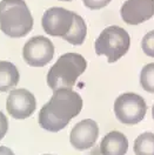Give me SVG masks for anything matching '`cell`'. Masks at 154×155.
<instances>
[{"label": "cell", "mask_w": 154, "mask_h": 155, "mask_svg": "<svg viewBox=\"0 0 154 155\" xmlns=\"http://www.w3.org/2000/svg\"><path fill=\"white\" fill-rule=\"evenodd\" d=\"M82 109V99L72 88L54 91L51 100L39 112V125L48 132L57 133Z\"/></svg>", "instance_id": "cell-1"}, {"label": "cell", "mask_w": 154, "mask_h": 155, "mask_svg": "<svg viewBox=\"0 0 154 155\" xmlns=\"http://www.w3.org/2000/svg\"><path fill=\"white\" fill-rule=\"evenodd\" d=\"M41 26L46 34L61 37L74 46L82 45L87 34L84 19L77 13L62 7L48 8L42 15Z\"/></svg>", "instance_id": "cell-2"}, {"label": "cell", "mask_w": 154, "mask_h": 155, "mask_svg": "<svg viewBox=\"0 0 154 155\" xmlns=\"http://www.w3.org/2000/svg\"><path fill=\"white\" fill-rule=\"evenodd\" d=\"M33 28V17L25 0L0 1V29L11 38H22Z\"/></svg>", "instance_id": "cell-3"}, {"label": "cell", "mask_w": 154, "mask_h": 155, "mask_svg": "<svg viewBox=\"0 0 154 155\" xmlns=\"http://www.w3.org/2000/svg\"><path fill=\"white\" fill-rule=\"evenodd\" d=\"M87 68L86 59L78 53H65L47 73V85L53 91L72 88Z\"/></svg>", "instance_id": "cell-4"}, {"label": "cell", "mask_w": 154, "mask_h": 155, "mask_svg": "<svg viewBox=\"0 0 154 155\" xmlns=\"http://www.w3.org/2000/svg\"><path fill=\"white\" fill-rule=\"evenodd\" d=\"M131 38L127 31L119 26H108L98 37L94 44L98 55H105L109 64L122 58L129 49Z\"/></svg>", "instance_id": "cell-5"}, {"label": "cell", "mask_w": 154, "mask_h": 155, "mask_svg": "<svg viewBox=\"0 0 154 155\" xmlns=\"http://www.w3.org/2000/svg\"><path fill=\"white\" fill-rule=\"evenodd\" d=\"M147 106L144 97L135 93H124L116 97L114 113L124 125H136L144 120Z\"/></svg>", "instance_id": "cell-6"}, {"label": "cell", "mask_w": 154, "mask_h": 155, "mask_svg": "<svg viewBox=\"0 0 154 155\" xmlns=\"http://www.w3.org/2000/svg\"><path fill=\"white\" fill-rule=\"evenodd\" d=\"M54 45L48 38L37 35L24 45L22 58L32 67H44L53 59Z\"/></svg>", "instance_id": "cell-7"}, {"label": "cell", "mask_w": 154, "mask_h": 155, "mask_svg": "<svg viewBox=\"0 0 154 155\" xmlns=\"http://www.w3.org/2000/svg\"><path fill=\"white\" fill-rule=\"evenodd\" d=\"M8 114L14 119L22 120L32 115L37 108V100L34 95L25 88L13 89L6 101Z\"/></svg>", "instance_id": "cell-8"}, {"label": "cell", "mask_w": 154, "mask_h": 155, "mask_svg": "<svg viewBox=\"0 0 154 155\" xmlns=\"http://www.w3.org/2000/svg\"><path fill=\"white\" fill-rule=\"evenodd\" d=\"M120 15L128 25H139L154 15V0H127L120 8Z\"/></svg>", "instance_id": "cell-9"}, {"label": "cell", "mask_w": 154, "mask_h": 155, "mask_svg": "<svg viewBox=\"0 0 154 155\" xmlns=\"http://www.w3.org/2000/svg\"><path fill=\"white\" fill-rule=\"evenodd\" d=\"M99 136V126L94 120L85 119L72 128L69 142L78 150H85L93 147Z\"/></svg>", "instance_id": "cell-10"}, {"label": "cell", "mask_w": 154, "mask_h": 155, "mask_svg": "<svg viewBox=\"0 0 154 155\" xmlns=\"http://www.w3.org/2000/svg\"><path fill=\"white\" fill-rule=\"evenodd\" d=\"M128 149V140L125 134L113 130L104 136L100 143L101 155H125Z\"/></svg>", "instance_id": "cell-11"}, {"label": "cell", "mask_w": 154, "mask_h": 155, "mask_svg": "<svg viewBox=\"0 0 154 155\" xmlns=\"http://www.w3.org/2000/svg\"><path fill=\"white\" fill-rule=\"evenodd\" d=\"M18 68L10 61H0V92H7L19 82Z\"/></svg>", "instance_id": "cell-12"}, {"label": "cell", "mask_w": 154, "mask_h": 155, "mask_svg": "<svg viewBox=\"0 0 154 155\" xmlns=\"http://www.w3.org/2000/svg\"><path fill=\"white\" fill-rule=\"evenodd\" d=\"M135 155H154V134L142 133L134 141Z\"/></svg>", "instance_id": "cell-13"}, {"label": "cell", "mask_w": 154, "mask_h": 155, "mask_svg": "<svg viewBox=\"0 0 154 155\" xmlns=\"http://www.w3.org/2000/svg\"><path fill=\"white\" fill-rule=\"evenodd\" d=\"M140 85L145 91L154 93V62L147 64L140 73Z\"/></svg>", "instance_id": "cell-14"}, {"label": "cell", "mask_w": 154, "mask_h": 155, "mask_svg": "<svg viewBox=\"0 0 154 155\" xmlns=\"http://www.w3.org/2000/svg\"><path fill=\"white\" fill-rule=\"evenodd\" d=\"M141 47L146 55L154 58V31L148 32L141 41Z\"/></svg>", "instance_id": "cell-15"}, {"label": "cell", "mask_w": 154, "mask_h": 155, "mask_svg": "<svg viewBox=\"0 0 154 155\" xmlns=\"http://www.w3.org/2000/svg\"><path fill=\"white\" fill-rule=\"evenodd\" d=\"M85 6L89 10H99V8H102L107 6L111 0H82Z\"/></svg>", "instance_id": "cell-16"}, {"label": "cell", "mask_w": 154, "mask_h": 155, "mask_svg": "<svg viewBox=\"0 0 154 155\" xmlns=\"http://www.w3.org/2000/svg\"><path fill=\"white\" fill-rule=\"evenodd\" d=\"M7 130H8V120L5 114L0 110V140L5 136Z\"/></svg>", "instance_id": "cell-17"}, {"label": "cell", "mask_w": 154, "mask_h": 155, "mask_svg": "<svg viewBox=\"0 0 154 155\" xmlns=\"http://www.w3.org/2000/svg\"><path fill=\"white\" fill-rule=\"evenodd\" d=\"M0 155H14V153L12 152V149H10L8 147L0 146Z\"/></svg>", "instance_id": "cell-18"}, {"label": "cell", "mask_w": 154, "mask_h": 155, "mask_svg": "<svg viewBox=\"0 0 154 155\" xmlns=\"http://www.w3.org/2000/svg\"><path fill=\"white\" fill-rule=\"evenodd\" d=\"M152 115H153V119H154V106H153V108H152Z\"/></svg>", "instance_id": "cell-19"}, {"label": "cell", "mask_w": 154, "mask_h": 155, "mask_svg": "<svg viewBox=\"0 0 154 155\" xmlns=\"http://www.w3.org/2000/svg\"><path fill=\"white\" fill-rule=\"evenodd\" d=\"M60 1H72V0H60Z\"/></svg>", "instance_id": "cell-20"}, {"label": "cell", "mask_w": 154, "mask_h": 155, "mask_svg": "<svg viewBox=\"0 0 154 155\" xmlns=\"http://www.w3.org/2000/svg\"><path fill=\"white\" fill-rule=\"evenodd\" d=\"M45 155H49V154H45Z\"/></svg>", "instance_id": "cell-21"}]
</instances>
